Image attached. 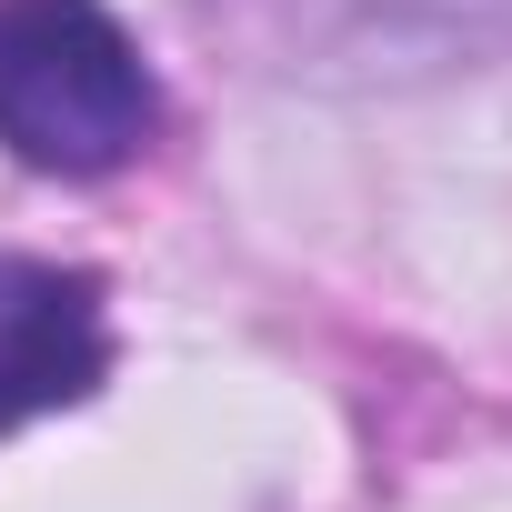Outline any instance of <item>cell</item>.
<instances>
[{
    "label": "cell",
    "mask_w": 512,
    "mask_h": 512,
    "mask_svg": "<svg viewBox=\"0 0 512 512\" xmlns=\"http://www.w3.org/2000/svg\"><path fill=\"white\" fill-rule=\"evenodd\" d=\"M151 131V61L101 0H0V151L11 161L51 181H101Z\"/></svg>",
    "instance_id": "cell-1"
},
{
    "label": "cell",
    "mask_w": 512,
    "mask_h": 512,
    "mask_svg": "<svg viewBox=\"0 0 512 512\" xmlns=\"http://www.w3.org/2000/svg\"><path fill=\"white\" fill-rule=\"evenodd\" d=\"M101 372H111V312H101V282L71 272V262L0 251V432L91 402Z\"/></svg>",
    "instance_id": "cell-2"
},
{
    "label": "cell",
    "mask_w": 512,
    "mask_h": 512,
    "mask_svg": "<svg viewBox=\"0 0 512 512\" xmlns=\"http://www.w3.org/2000/svg\"><path fill=\"white\" fill-rule=\"evenodd\" d=\"M312 11H352V21H382V31H462L482 11H512V0H312Z\"/></svg>",
    "instance_id": "cell-3"
}]
</instances>
